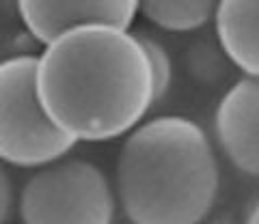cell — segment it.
Returning <instances> with one entry per match:
<instances>
[{"label":"cell","mask_w":259,"mask_h":224,"mask_svg":"<svg viewBox=\"0 0 259 224\" xmlns=\"http://www.w3.org/2000/svg\"><path fill=\"white\" fill-rule=\"evenodd\" d=\"M37 95L76 145L125 138L158 106L136 30L112 26H82L48 43L37 54Z\"/></svg>","instance_id":"cell-1"},{"label":"cell","mask_w":259,"mask_h":224,"mask_svg":"<svg viewBox=\"0 0 259 224\" xmlns=\"http://www.w3.org/2000/svg\"><path fill=\"white\" fill-rule=\"evenodd\" d=\"M112 183L130 224H205L221 194V159L203 125L158 115L123 138Z\"/></svg>","instance_id":"cell-2"},{"label":"cell","mask_w":259,"mask_h":224,"mask_svg":"<svg viewBox=\"0 0 259 224\" xmlns=\"http://www.w3.org/2000/svg\"><path fill=\"white\" fill-rule=\"evenodd\" d=\"M22 224H117L112 177L82 155H65L28 175L18 190Z\"/></svg>","instance_id":"cell-3"},{"label":"cell","mask_w":259,"mask_h":224,"mask_svg":"<svg viewBox=\"0 0 259 224\" xmlns=\"http://www.w3.org/2000/svg\"><path fill=\"white\" fill-rule=\"evenodd\" d=\"M76 142L52 125L37 95V54L0 61V162L37 171L74 153Z\"/></svg>","instance_id":"cell-4"},{"label":"cell","mask_w":259,"mask_h":224,"mask_svg":"<svg viewBox=\"0 0 259 224\" xmlns=\"http://www.w3.org/2000/svg\"><path fill=\"white\" fill-rule=\"evenodd\" d=\"M139 5L136 0H22L15 9L28 35L46 47L82 26L132 30Z\"/></svg>","instance_id":"cell-5"},{"label":"cell","mask_w":259,"mask_h":224,"mask_svg":"<svg viewBox=\"0 0 259 224\" xmlns=\"http://www.w3.org/2000/svg\"><path fill=\"white\" fill-rule=\"evenodd\" d=\"M212 140L236 171L259 179V80L240 78L223 93Z\"/></svg>","instance_id":"cell-6"},{"label":"cell","mask_w":259,"mask_h":224,"mask_svg":"<svg viewBox=\"0 0 259 224\" xmlns=\"http://www.w3.org/2000/svg\"><path fill=\"white\" fill-rule=\"evenodd\" d=\"M216 41L242 78L259 80V3L223 0L214 13Z\"/></svg>","instance_id":"cell-7"},{"label":"cell","mask_w":259,"mask_h":224,"mask_svg":"<svg viewBox=\"0 0 259 224\" xmlns=\"http://www.w3.org/2000/svg\"><path fill=\"white\" fill-rule=\"evenodd\" d=\"M212 0H147L139 5V15L162 33H197L214 22Z\"/></svg>","instance_id":"cell-8"},{"label":"cell","mask_w":259,"mask_h":224,"mask_svg":"<svg viewBox=\"0 0 259 224\" xmlns=\"http://www.w3.org/2000/svg\"><path fill=\"white\" fill-rule=\"evenodd\" d=\"M136 35H139L141 43L145 47V54H147V59H149V65L153 71V84H156V101L160 103L171 93V86L175 80L173 56L160 37L145 33V30H136Z\"/></svg>","instance_id":"cell-9"},{"label":"cell","mask_w":259,"mask_h":224,"mask_svg":"<svg viewBox=\"0 0 259 224\" xmlns=\"http://www.w3.org/2000/svg\"><path fill=\"white\" fill-rule=\"evenodd\" d=\"M15 203H18V190H15L9 166L0 162V224H9L15 215Z\"/></svg>","instance_id":"cell-10"},{"label":"cell","mask_w":259,"mask_h":224,"mask_svg":"<svg viewBox=\"0 0 259 224\" xmlns=\"http://www.w3.org/2000/svg\"><path fill=\"white\" fill-rule=\"evenodd\" d=\"M242 224H259V198L253 201V205L248 207V211L244 215V222Z\"/></svg>","instance_id":"cell-11"}]
</instances>
